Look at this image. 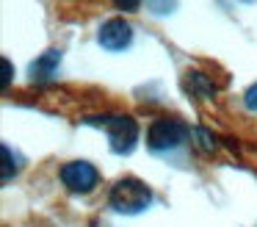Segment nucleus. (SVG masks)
Returning a JSON list of instances; mask_svg holds the SVG:
<instances>
[{"label":"nucleus","instance_id":"9","mask_svg":"<svg viewBox=\"0 0 257 227\" xmlns=\"http://www.w3.org/2000/svg\"><path fill=\"white\" fill-rule=\"evenodd\" d=\"M191 138H194V141H196V147H199L205 155H213V153L218 149L216 136H213V133L207 130V127H194V130H191Z\"/></svg>","mask_w":257,"mask_h":227},{"label":"nucleus","instance_id":"10","mask_svg":"<svg viewBox=\"0 0 257 227\" xmlns=\"http://www.w3.org/2000/svg\"><path fill=\"white\" fill-rule=\"evenodd\" d=\"M147 9H150L152 14L163 17V14H172V11L177 9V0H147Z\"/></svg>","mask_w":257,"mask_h":227},{"label":"nucleus","instance_id":"6","mask_svg":"<svg viewBox=\"0 0 257 227\" xmlns=\"http://www.w3.org/2000/svg\"><path fill=\"white\" fill-rule=\"evenodd\" d=\"M58 66H61V50L50 47L39 55V58L31 64V81L34 83H47L58 75Z\"/></svg>","mask_w":257,"mask_h":227},{"label":"nucleus","instance_id":"3","mask_svg":"<svg viewBox=\"0 0 257 227\" xmlns=\"http://www.w3.org/2000/svg\"><path fill=\"white\" fill-rule=\"evenodd\" d=\"M191 127L185 122L174 119V116H158L152 119L150 130H147V147L152 153H169V149H177L188 141Z\"/></svg>","mask_w":257,"mask_h":227},{"label":"nucleus","instance_id":"8","mask_svg":"<svg viewBox=\"0 0 257 227\" xmlns=\"http://www.w3.org/2000/svg\"><path fill=\"white\" fill-rule=\"evenodd\" d=\"M0 153H3V175H0V183L6 186L12 177H17V172L23 169V158L14 153L9 144H0Z\"/></svg>","mask_w":257,"mask_h":227},{"label":"nucleus","instance_id":"1","mask_svg":"<svg viewBox=\"0 0 257 227\" xmlns=\"http://www.w3.org/2000/svg\"><path fill=\"white\" fill-rule=\"evenodd\" d=\"M108 205L124 216L144 213L152 205V188L139 177H119L108 191Z\"/></svg>","mask_w":257,"mask_h":227},{"label":"nucleus","instance_id":"4","mask_svg":"<svg viewBox=\"0 0 257 227\" xmlns=\"http://www.w3.org/2000/svg\"><path fill=\"white\" fill-rule=\"evenodd\" d=\"M58 177L72 194H89L100 183V172L89 161H69V164H64L58 169Z\"/></svg>","mask_w":257,"mask_h":227},{"label":"nucleus","instance_id":"7","mask_svg":"<svg viewBox=\"0 0 257 227\" xmlns=\"http://www.w3.org/2000/svg\"><path fill=\"white\" fill-rule=\"evenodd\" d=\"M185 89H188L194 97H199V100H210L213 94H216V89H213V83L207 81L202 72H196V69H191V72H185Z\"/></svg>","mask_w":257,"mask_h":227},{"label":"nucleus","instance_id":"13","mask_svg":"<svg viewBox=\"0 0 257 227\" xmlns=\"http://www.w3.org/2000/svg\"><path fill=\"white\" fill-rule=\"evenodd\" d=\"M243 105H246L249 111H257V83L246 89V94H243Z\"/></svg>","mask_w":257,"mask_h":227},{"label":"nucleus","instance_id":"11","mask_svg":"<svg viewBox=\"0 0 257 227\" xmlns=\"http://www.w3.org/2000/svg\"><path fill=\"white\" fill-rule=\"evenodd\" d=\"M113 6L119 11H124V14H133V11L141 9V0H113Z\"/></svg>","mask_w":257,"mask_h":227},{"label":"nucleus","instance_id":"12","mask_svg":"<svg viewBox=\"0 0 257 227\" xmlns=\"http://www.w3.org/2000/svg\"><path fill=\"white\" fill-rule=\"evenodd\" d=\"M0 64H3V81H0V86L9 89V86H12V78H14V66H12V61H9V58H3Z\"/></svg>","mask_w":257,"mask_h":227},{"label":"nucleus","instance_id":"2","mask_svg":"<svg viewBox=\"0 0 257 227\" xmlns=\"http://www.w3.org/2000/svg\"><path fill=\"white\" fill-rule=\"evenodd\" d=\"M89 125H97L108 133V144L111 153L116 155H127L136 149L139 141V122L127 114H100V116H89Z\"/></svg>","mask_w":257,"mask_h":227},{"label":"nucleus","instance_id":"5","mask_svg":"<svg viewBox=\"0 0 257 227\" xmlns=\"http://www.w3.org/2000/svg\"><path fill=\"white\" fill-rule=\"evenodd\" d=\"M97 42H100L105 50H111V53L127 50L130 42H133V28H130V22L124 20V17H111V20H105L100 25Z\"/></svg>","mask_w":257,"mask_h":227}]
</instances>
